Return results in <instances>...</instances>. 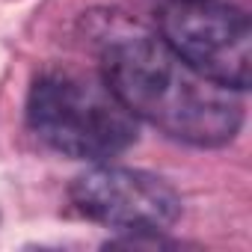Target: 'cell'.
<instances>
[{
    "label": "cell",
    "instance_id": "obj_1",
    "mask_svg": "<svg viewBox=\"0 0 252 252\" xmlns=\"http://www.w3.org/2000/svg\"><path fill=\"white\" fill-rule=\"evenodd\" d=\"M83 30L98 51L101 77L137 122L196 149H220L240 134V92L190 68L155 30L110 9L89 12Z\"/></svg>",
    "mask_w": 252,
    "mask_h": 252
},
{
    "label": "cell",
    "instance_id": "obj_2",
    "mask_svg": "<svg viewBox=\"0 0 252 252\" xmlns=\"http://www.w3.org/2000/svg\"><path fill=\"white\" fill-rule=\"evenodd\" d=\"M30 131L71 160L104 163L125 155L140 137L137 116L101 74L80 68H45L27 95Z\"/></svg>",
    "mask_w": 252,
    "mask_h": 252
},
{
    "label": "cell",
    "instance_id": "obj_3",
    "mask_svg": "<svg viewBox=\"0 0 252 252\" xmlns=\"http://www.w3.org/2000/svg\"><path fill=\"white\" fill-rule=\"evenodd\" d=\"M158 36L199 74L246 92L252 83V27L243 9L220 0H160Z\"/></svg>",
    "mask_w": 252,
    "mask_h": 252
},
{
    "label": "cell",
    "instance_id": "obj_4",
    "mask_svg": "<svg viewBox=\"0 0 252 252\" xmlns=\"http://www.w3.org/2000/svg\"><path fill=\"white\" fill-rule=\"evenodd\" d=\"M68 193L86 220L125 234H163L181 217V196L169 181L107 160L77 175Z\"/></svg>",
    "mask_w": 252,
    "mask_h": 252
}]
</instances>
